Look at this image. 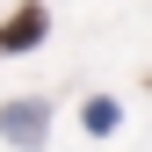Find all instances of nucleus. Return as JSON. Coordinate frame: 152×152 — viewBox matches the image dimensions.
I'll return each instance as SVG.
<instances>
[{"label": "nucleus", "mask_w": 152, "mask_h": 152, "mask_svg": "<svg viewBox=\"0 0 152 152\" xmlns=\"http://www.w3.org/2000/svg\"><path fill=\"white\" fill-rule=\"evenodd\" d=\"M44 130H51V109H44V102H7V109H0V138H7V145L36 152Z\"/></svg>", "instance_id": "1"}, {"label": "nucleus", "mask_w": 152, "mask_h": 152, "mask_svg": "<svg viewBox=\"0 0 152 152\" xmlns=\"http://www.w3.org/2000/svg\"><path fill=\"white\" fill-rule=\"evenodd\" d=\"M44 29H51V15H44V7L7 15V22H0V51H29V44H44Z\"/></svg>", "instance_id": "2"}, {"label": "nucleus", "mask_w": 152, "mask_h": 152, "mask_svg": "<svg viewBox=\"0 0 152 152\" xmlns=\"http://www.w3.org/2000/svg\"><path fill=\"white\" fill-rule=\"evenodd\" d=\"M87 130H94V138L116 130V102H109V94H94V102H87Z\"/></svg>", "instance_id": "3"}]
</instances>
